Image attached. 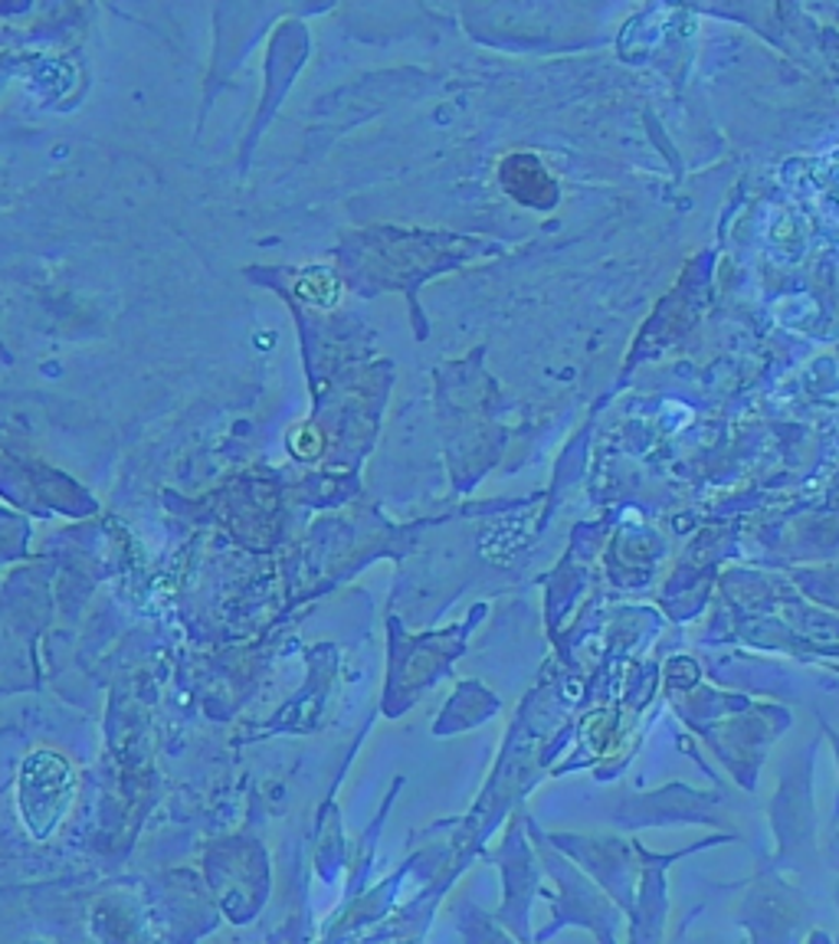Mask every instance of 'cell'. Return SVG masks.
<instances>
[{
  "label": "cell",
  "mask_w": 839,
  "mask_h": 944,
  "mask_svg": "<svg viewBox=\"0 0 839 944\" xmlns=\"http://www.w3.org/2000/svg\"><path fill=\"white\" fill-rule=\"evenodd\" d=\"M341 292L344 289H341L338 276L328 269H308L295 279V295L315 308H335L341 302Z\"/></svg>",
  "instance_id": "7a4b0ae2"
},
{
  "label": "cell",
  "mask_w": 839,
  "mask_h": 944,
  "mask_svg": "<svg viewBox=\"0 0 839 944\" xmlns=\"http://www.w3.org/2000/svg\"><path fill=\"white\" fill-rule=\"evenodd\" d=\"M73 794H76V777L63 754L40 748L24 761L17 800H21V816L37 839H47L60 826V820L66 816L73 803Z\"/></svg>",
  "instance_id": "6da1fadb"
},
{
  "label": "cell",
  "mask_w": 839,
  "mask_h": 944,
  "mask_svg": "<svg viewBox=\"0 0 839 944\" xmlns=\"http://www.w3.org/2000/svg\"><path fill=\"white\" fill-rule=\"evenodd\" d=\"M321 446H325V439H321V433L312 426V423H299V426H292L289 429V449H292V456H299V459H318L321 456Z\"/></svg>",
  "instance_id": "3957f363"
}]
</instances>
